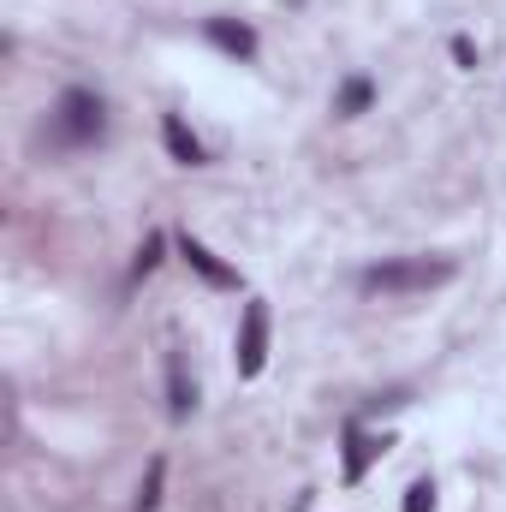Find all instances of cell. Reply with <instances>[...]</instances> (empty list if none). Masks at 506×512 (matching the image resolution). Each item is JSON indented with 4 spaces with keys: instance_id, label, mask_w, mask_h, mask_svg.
I'll use <instances>...</instances> for the list:
<instances>
[{
    "instance_id": "cell-6",
    "label": "cell",
    "mask_w": 506,
    "mask_h": 512,
    "mask_svg": "<svg viewBox=\"0 0 506 512\" xmlns=\"http://www.w3.org/2000/svg\"><path fill=\"white\" fill-rule=\"evenodd\" d=\"M161 143H167V155H173L179 167H203V161H209V149L191 137V126H185L179 114H167V120H161Z\"/></svg>"
},
{
    "instance_id": "cell-13",
    "label": "cell",
    "mask_w": 506,
    "mask_h": 512,
    "mask_svg": "<svg viewBox=\"0 0 506 512\" xmlns=\"http://www.w3.org/2000/svg\"><path fill=\"white\" fill-rule=\"evenodd\" d=\"M453 60H459V66H465V72H471V66H477V48H471V36H453Z\"/></svg>"
},
{
    "instance_id": "cell-4",
    "label": "cell",
    "mask_w": 506,
    "mask_h": 512,
    "mask_svg": "<svg viewBox=\"0 0 506 512\" xmlns=\"http://www.w3.org/2000/svg\"><path fill=\"white\" fill-rule=\"evenodd\" d=\"M381 453H387V435H370V429L346 423V483H364Z\"/></svg>"
},
{
    "instance_id": "cell-9",
    "label": "cell",
    "mask_w": 506,
    "mask_h": 512,
    "mask_svg": "<svg viewBox=\"0 0 506 512\" xmlns=\"http://www.w3.org/2000/svg\"><path fill=\"white\" fill-rule=\"evenodd\" d=\"M370 102H376V84H370V78H346L340 96H334V114H340V120H358Z\"/></svg>"
},
{
    "instance_id": "cell-5",
    "label": "cell",
    "mask_w": 506,
    "mask_h": 512,
    "mask_svg": "<svg viewBox=\"0 0 506 512\" xmlns=\"http://www.w3.org/2000/svg\"><path fill=\"white\" fill-rule=\"evenodd\" d=\"M203 36H209L221 54H233V60H251V54H256V30H251V24H239V18H209V24H203Z\"/></svg>"
},
{
    "instance_id": "cell-10",
    "label": "cell",
    "mask_w": 506,
    "mask_h": 512,
    "mask_svg": "<svg viewBox=\"0 0 506 512\" xmlns=\"http://www.w3.org/2000/svg\"><path fill=\"white\" fill-rule=\"evenodd\" d=\"M161 483H167V459H149V477H143V489H137V512L161 507Z\"/></svg>"
},
{
    "instance_id": "cell-11",
    "label": "cell",
    "mask_w": 506,
    "mask_h": 512,
    "mask_svg": "<svg viewBox=\"0 0 506 512\" xmlns=\"http://www.w3.org/2000/svg\"><path fill=\"white\" fill-rule=\"evenodd\" d=\"M161 245H167L161 233H149V239H143V251H137V262H131V274H137V280H143V274H155V262H161Z\"/></svg>"
},
{
    "instance_id": "cell-7",
    "label": "cell",
    "mask_w": 506,
    "mask_h": 512,
    "mask_svg": "<svg viewBox=\"0 0 506 512\" xmlns=\"http://www.w3.org/2000/svg\"><path fill=\"white\" fill-rule=\"evenodd\" d=\"M179 251H185V262H191V268H197L209 286H239V274H233V268H227L215 251H209L203 239H191V233H185V239H179Z\"/></svg>"
},
{
    "instance_id": "cell-8",
    "label": "cell",
    "mask_w": 506,
    "mask_h": 512,
    "mask_svg": "<svg viewBox=\"0 0 506 512\" xmlns=\"http://www.w3.org/2000/svg\"><path fill=\"white\" fill-rule=\"evenodd\" d=\"M191 405H197V382L185 376V358L167 352V411L173 417H191Z\"/></svg>"
},
{
    "instance_id": "cell-1",
    "label": "cell",
    "mask_w": 506,
    "mask_h": 512,
    "mask_svg": "<svg viewBox=\"0 0 506 512\" xmlns=\"http://www.w3.org/2000/svg\"><path fill=\"white\" fill-rule=\"evenodd\" d=\"M453 280V256H393L358 274L364 292H429V286H447Z\"/></svg>"
},
{
    "instance_id": "cell-2",
    "label": "cell",
    "mask_w": 506,
    "mask_h": 512,
    "mask_svg": "<svg viewBox=\"0 0 506 512\" xmlns=\"http://www.w3.org/2000/svg\"><path fill=\"white\" fill-rule=\"evenodd\" d=\"M48 131H54L60 149H90L108 131V102L96 90H66L54 102V114H48Z\"/></svg>"
},
{
    "instance_id": "cell-12",
    "label": "cell",
    "mask_w": 506,
    "mask_h": 512,
    "mask_svg": "<svg viewBox=\"0 0 506 512\" xmlns=\"http://www.w3.org/2000/svg\"><path fill=\"white\" fill-rule=\"evenodd\" d=\"M405 512H435V483H429V477L405 489Z\"/></svg>"
},
{
    "instance_id": "cell-3",
    "label": "cell",
    "mask_w": 506,
    "mask_h": 512,
    "mask_svg": "<svg viewBox=\"0 0 506 512\" xmlns=\"http://www.w3.org/2000/svg\"><path fill=\"white\" fill-rule=\"evenodd\" d=\"M262 364H268V304L251 298L245 322H239V376L251 382V376H262Z\"/></svg>"
}]
</instances>
